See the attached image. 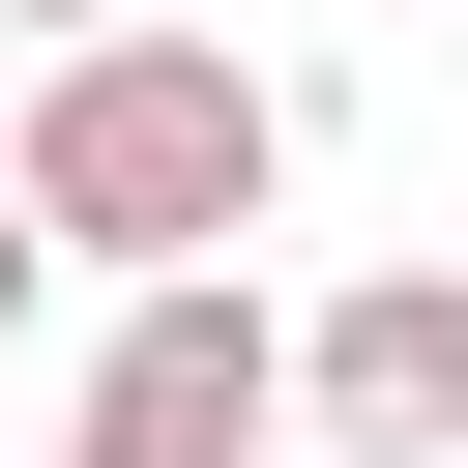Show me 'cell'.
Wrapping results in <instances>:
<instances>
[{
	"label": "cell",
	"instance_id": "obj_1",
	"mask_svg": "<svg viewBox=\"0 0 468 468\" xmlns=\"http://www.w3.org/2000/svg\"><path fill=\"white\" fill-rule=\"evenodd\" d=\"M29 205H58V263L88 292H146V263H234L263 205H292V88L234 58V29H58L29 58Z\"/></svg>",
	"mask_w": 468,
	"mask_h": 468
},
{
	"label": "cell",
	"instance_id": "obj_2",
	"mask_svg": "<svg viewBox=\"0 0 468 468\" xmlns=\"http://www.w3.org/2000/svg\"><path fill=\"white\" fill-rule=\"evenodd\" d=\"M322 410H292V322H263V263H146L117 322H88V380H58V468H292Z\"/></svg>",
	"mask_w": 468,
	"mask_h": 468
},
{
	"label": "cell",
	"instance_id": "obj_5",
	"mask_svg": "<svg viewBox=\"0 0 468 468\" xmlns=\"http://www.w3.org/2000/svg\"><path fill=\"white\" fill-rule=\"evenodd\" d=\"M0 29H29V58H58V29H117V0H0Z\"/></svg>",
	"mask_w": 468,
	"mask_h": 468
},
{
	"label": "cell",
	"instance_id": "obj_4",
	"mask_svg": "<svg viewBox=\"0 0 468 468\" xmlns=\"http://www.w3.org/2000/svg\"><path fill=\"white\" fill-rule=\"evenodd\" d=\"M29 292H58V205H29V146H0V351H29Z\"/></svg>",
	"mask_w": 468,
	"mask_h": 468
},
{
	"label": "cell",
	"instance_id": "obj_3",
	"mask_svg": "<svg viewBox=\"0 0 468 468\" xmlns=\"http://www.w3.org/2000/svg\"><path fill=\"white\" fill-rule=\"evenodd\" d=\"M292 410H322L351 468H468V263H351V292L292 322Z\"/></svg>",
	"mask_w": 468,
	"mask_h": 468
}]
</instances>
